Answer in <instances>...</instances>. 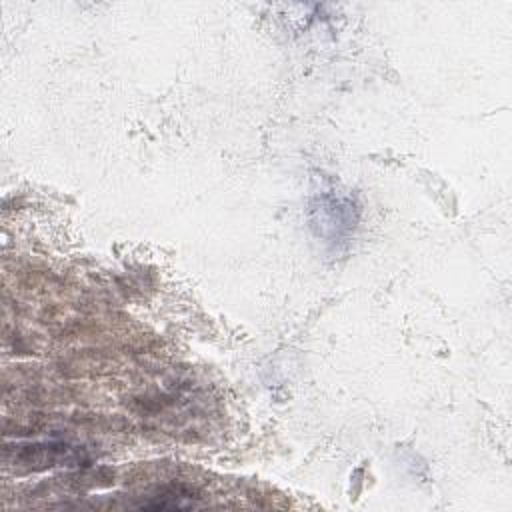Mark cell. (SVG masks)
<instances>
[{
  "label": "cell",
  "instance_id": "1",
  "mask_svg": "<svg viewBox=\"0 0 512 512\" xmlns=\"http://www.w3.org/2000/svg\"><path fill=\"white\" fill-rule=\"evenodd\" d=\"M20 462L32 468H50L80 462V450L66 442H40L22 450Z\"/></svg>",
  "mask_w": 512,
  "mask_h": 512
}]
</instances>
